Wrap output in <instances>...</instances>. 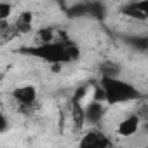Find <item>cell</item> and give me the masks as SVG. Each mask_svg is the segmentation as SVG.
I'll return each mask as SVG.
<instances>
[{
    "instance_id": "obj_1",
    "label": "cell",
    "mask_w": 148,
    "mask_h": 148,
    "mask_svg": "<svg viewBox=\"0 0 148 148\" xmlns=\"http://www.w3.org/2000/svg\"><path fill=\"white\" fill-rule=\"evenodd\" d=\"M25 54L40 58L47 61L49 64H64V63H73L80 58V49L70 42V40H56L51 44H42V45H33L23 49Z\"/></svg>"
},
{
    "instance_id": "obj_2",
    "label": "cell",
    "mask_w": 148,
    "mask_h": 148,
    "mask_svg": "<svg viewBox=\"0 0 148 148\" xmlns=\"http://www.w3.org/2000/svg\"><path fill=\"white\" fill-rule=\"evenodd\" d=\"M101 87L106 92V103L108 105H120L136 101L141 98V92L129 82L119 79V77H101Z\"/></svg>"
},
{
    "instance_id": "obj_3",
    "label": "cell",
    "mask_w": 148,
    "mask_h": 148,
    "mask_svg": "<svg viewBox=\"0 0 148 148\" xmlns=\"http://www.w3.org/2000/svg\"><path fill=\"white\" fill-rule=\"evenodd\" d=\"M110 146H112V139L99 129L87 131L79 141V148H110Z\"/></svg>"
},
{
    "instance_id": "obj_4",
    "label": "cell",
    "mask_w": 148,
    "mask_h": 148,
    "mask_svg": "<svg viewBox=\"0 0 148 148\" xmlns=\"http://www.w3.org/2000/svg\"><path fill=\"white\" fill-rule=\"evenodd\" d=\"M12 98L14 101L21 106V108H30L35 101H37V89L32 84H25L19 86L12 91Z\"/></svg>"
},
{
    "instance_id": "obj_5",
    "label": "cell",
    "mask_w": 148,
    "mask_h": 148,
    "mask_svg": "<svg viewBox=\"0 0 148 148\" xmlns=\"http://www.w3.org/2000/svg\"><path fill=\"white\" fill-rule=\"evenodd\" d=\"M141 125H143L141 119H139L136 113H131V115H127L125 119H122V120L119 122L117 132H119V136H122V138H131V136H134V134L139 131Z\"/></svg>"
},
{
    "instance_id": "obj_6",
    "label": "cell",
    "mask_w": 148,
    "mask_h": 148,
    "mask_svg": "<svg viewBox=\"0 0 148 148\" xmlns=\"http://www.w3.org/2000/svg\"><path fill=\"white\" fill-rule=\"evenodd\" d=\"M105 113H106L105 105L99 103V101H92V99H91V103L86 106V120H87L89 124H92V125H94V124H99V122L103 120Z\"/></svg>"
},
{
    "instance_id": "obj_7",
    "label": "cell",
    "mask_w": 148,
    "mask_h": 148,
    "mask_svg": "<svg viewBox=\"0 0 148 148\" xmlns=\"http://www.w3.org/2000/svg\"><path fill=\"white\" fill-rule=\"evenodd\" d=\"M70 113H71V119H73V122H75V125H77L79 129L87 122V120H86V106L82 105V99H79V98H75V96L71 98Z\"/></svg>"
},
{
    "instance_id": "obj_8",
    "label": "cell",
    "mask_w": 148,
    "mask_h": 148,
    "mask_svg": "<svg viewBox=\"0 0 148 148\" xmlns=\"http://www.w3.org/2000/svg\"><path fill=\"white\" fill-rule=\"evenodd\" d=\"M32 25H33V14L32 12H21L16 19V23L12 25V28H14V32L26 33L32 30Z\"/></svg>"
},
{
    "instance_id": "obj_9",
    "label": "cell",
    "mask_w": 148,
    "mask_h": 148,
    "mask_svg": "<svg viewBox=\"0 0 148 148\" xmlns=\"http://www.w3.org/2000/svg\"><path fill=\"white\" fill-rule=\"evenodd\" d=\"M125 44H127V45H131V47H132V49H136V51H141V52L148 51V37H145V35H132V37H125Z\"/></svg>"
},
{
    "instance_id": "obj_10",
    "label": "cell",
    "mask_w": 148,
    "mask_h": 148,
    "mask_svg": "<svg viewBox=\"0 0 148 148\" xmlns=\"http://www.w3.org/2000/svg\"><path fill=\"white\" fill-rule=\"evenodd\" d=\"M68 16L71 18H82V16H89V2L86 4H77L68 9Z\"/></svg>"
},
{
    "instance_id": "obj_11",
    "label": "cell",
    "mask_w": 148,
    "mask_h": 148,
    "mask_svg": "<svg viewBox=\"0 0 148 148\" xmlns=\"http://www.w3.org/2000/svg\"><path fill=\"white\" fill-rule=\"evenodd\" d=\"M12 4H9V2H0V21L2 23H5L9 18H11V14H12Z\"/></svg>"
},
{
    "instance_id": "obj_12",
    "label": "cell",
    "mask_w": 148,
    "mask_h": 148,
    "mask_svg": "<svg viewBox=\"0 0 148 148\" xmlns=\"http://www.w3.org/2000/svg\"><path fill=\"white\" fill-rule=\"evenodd\" d=\"M92 101H99V103H105V101H106V92H105V89L101 87V84H99V86L94 89Z\"/></svg>"
},
{
    "instance_id": "obj_13",
    "label": "cell",
    "mask_w": 148,
    "mask_h": 148,
    "mask_svg": "<svg viewBox=\"0 0 148 148\" xmlns=\"http://www.w3.org/2000/svg\"><path fill=\"white\" fill-rule=\"evenodd\" d=\"M134 5L145 14V18L148 19V0H145V2H134Z\"/></svg>"
},
{
    "instance_id": "obj_14",
    "label": "cell",
    "mask_w": 148,
    "mask_h": 148,
    "mask_svg": "<svg viewBox=\"0 0 148 148\" xmlns=\"http://www.w3.org/2000/svg\"><path fill=\"white\" fill-rule=\"evenodd\" d=\"M7 131V119H5V115H2V132H5Z\"/></svg>"
},
{
    "instance_id": "obj_15",
    "label": "cell",
    "mask_w": 148,
    "mask_h": 148,
    "mask_svg": "<svg viewBox=\"0 0 148 148\" xmlns=\"http://www.w3.org/2000/svg\"><path fill=\"white\" fill-rule=\"evenodd\" d=\"M141 127H143V129L148 132V120H146V122H143V125H141Z\"/></svg>"
}]
</instances>
